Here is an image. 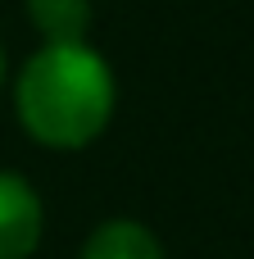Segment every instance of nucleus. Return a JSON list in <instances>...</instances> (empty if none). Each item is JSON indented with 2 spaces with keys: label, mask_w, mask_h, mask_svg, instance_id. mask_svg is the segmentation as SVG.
<instances>
[{
  "label": "nucleus",
  "mask_w": 254,
  "mask_h": 259,
  "mask_svg": "<svg viewBox=\"0 0 254 259\" xmlns=\"http://www.w3.org/2000/svg\"><path fill=\"white\" fill-rule=\"evenodd\" d=\"M114 109L118 77L91 41H41L14 73V114L45 150H86Z\"/></svg>",
  "instance_id": "nucleus-1"
},
{
  "label": "nucleus",
  "mask_w": 254,
  "mask_h": 259,
  "mask_svg": "<svg viewBox=\"0 0 254 259\" xmlns=\"http://www.w3.org/2000/svg\"><path fill=\"white\" fill-rule=\"evenodd\" d=\"M41 237H45L41 191L23 173L0 168V259H32Z\"/></svg>",
  "instance_id": "nucleus-2"
},
{
  "label": "nucleus",
  "mask_w": 254,
  "mask_h": 259,
  "mask_svg": "<svg viewBox=\"0 0 254 259\" xmlns=\"http://www.w3.org/2000/svg\"><path fill=\"white\" fill-rule=\"evenodd\" d=\"M82 259H164V246L141 219L118 214V219H105L86 232Z\"/></svg>",
  "instance_id": "nucleus-3"
},
{
  "label": "nucleus",
  "mask_w": 254,
  "mask_h": 259,
  "mask_svg": "<svg viewBox=\"0 0 254 259\" xmlns=\"http://www.w3.org/2000/svg\"><path fill=\"white\" fill-rule=\"evenodd\" d=\"M23 5L41 41H86L95 18V0H23Z\"/></svg>",
  "instance_id": "nucleus-4"
},
{
  "label": "nucleus",
  "mask_w": 254,
  "mask_h": 259,
  "mask_svg": "<svg viewBox=\"0 0 254 259\" xmlns=\"http://www.w3.org/2000/svg\"><path fill=\"white\" fill-rule=\"evenodd\" d=\"M0 87H5V46H0Z\"/></svg>",
  "instance_id": "nucleus-5"
}]
</instances>
